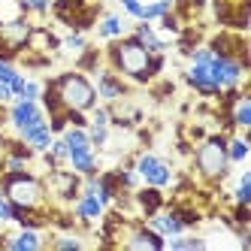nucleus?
Here are the masks:
<instances>
[{
    "mask_svg": "<svg viewBox=\"0 0 251 251\" xmlns=\"http://www.w3.org/2000/svg\"><path fill=\"white\" fill-rule=\"evenodd\" d=\"M151 55L146 46H142L133 33L130 37H118V40H109V49H106V61H109V70L121 79H130L133 85H149L154 79L151 73Z\"/></svg>",
    "mask_w": 251,
    "mask_h": 251,
    "instance_id": "obj_1",
    "label": "nucleus"
},
{
    "mask_svg": "<svg viewBox=\"0 0 251 251\" xmlns=\"http://www.w3.org/2000/svg\"><path fill=\"white\" fill-rule=\"evenodd\" d=\"M227 136L230 133H206L197 146L191 149V157H194V170L197 176L203 178L206 185H221L224 178L230 176V154H227Z\"/></svg>",
    "mask_w": 251,
    "mask_h": 251,
    "instance_id": "obj_2",
    "label": "nucleus"
},
{
    "mask_svg": "<svg viewBox=\"0 0 251 251\" xmlns=\"http://www.w3.org/2000/svg\"><path fill=\"white\" fill-rule=\"evenodd\" d=\"M51 88H55L64 112H91L97 106V88L82 70H67V73L55 76Z\"/></svg>",
    "mask_w": 251,
    "mask_h": 251,
    "instance_id": "obj_3",
    "label": "nucleus"
},
{
    "mask_svg": "<svg viewBox=\"0 0 251 251\" xmlns=\"http://www.w3.org/2000/svg\"><path fill=\"white\" fill-rule=\"evenodd\" d=\"M0 191L9 197V203L15 209L46 212L49 191L43 185V178L33 176V173H27V170H22V173H3V176H0Z\"/></svg>",
    "mask_w": 251,
    "mask_h": 251,
    "instance_id": "obj_4",
    "label": "nucleus"
},
{
    "mask_svg": "<svg viewBox=\"0 0 251 251\" xmlns=\"http://www.w3.org/2000/svg\"><path fill=\"white\" fill-rule=\"evenodd\" d=\"M133 170L139 173V178H142L146 185L160 188V191H164V188L173 182V167L167 164L164 157H157V154H151V151L139 154V157H136V164H133Z\"/></svg>",
    "mask_w": 251,
    "mask_h": 251,
    "instance_id": "obj_5",
    "label": "nucleus"
},
{
    "mask_svg": "<svg viewBox=\"0 0 251 251\" xmlns=\"http://www.w3.org/2000/svg\"><path fill=\"white\" fill-rule=\"evenodd\" d=\"M43 185L49 191V197H55V200H76L79 191H82V176L73 173V170H49V176L43 178Z\"/></svg>",
    "mask_w": 251,
    "mask_h": 251,
    "instance_id": "obj_6",
    "label": "nucleus"
},
{
    "mask_svg": "<svg viewBox=\"0 0 251 251\" xmlns=\"http://www.w3.org/2000/svg\"><path fill=\"white\" fill-rule=\"evenodd\" d=\"M209 70H212V82L218 85V91H224V88H239L242 85V76L248 73V70L236 58H221V55L212 58Z\"/></svg>",
    "mask_w": 251,
    "mask_h": 251,
    "instance_id": "obj_7",
    "label": "nucleus"
},
{
    "mask_svg": "<svg viewBox=\"0 0 251 251\" xmlns=\"http://www.w3.org/2000/svg\"><path fill=\"white\" fill-rule=\"evenodd\" d=\"M130 233L124 239H118V245H124V248H130V251H160L167 245V239L160 236V233H154L151 227H139V224H133V227H127Z\"/></svg>",
    "mask_w": 251,
    "mask_h": 251,
    "instance_id": "obj_8",
    "label": "nucleus"
},
{
    "mask_svg": "<svg viewBox=\"0 0 251 251\" xmlns=\"http://www.w3.org/2000/svg\"><path fill=\"white\" fill-rule=\"evenodd\" d=\"M94 88H97V100H106V103H112V100H118L124 94H130V85L124 82L115 70H97Z\"/></svg>",
    "mask_w": 251,
    "mask_h": 251,
    "instance_id": "obj_9",
    "label": "nucleus"
},
{
    "mask_svg": "<svg viewBox=\"0 0 251 251\" xmlns=\"http://www.w3.org/2000/svg\"><path fill=\"white\" fill-rule=\"evenodd\" d=\"M40 118H46L40 100H25V97H15L12 100V106H9V124H12L15 130H22V127H27V124L40 121Z\"/></svg>",
    "mask_w": 251,
    "mask_h": 251,
    "instance_id": "obj_10",
    "label": "nucleus"
},
{
    "mask_svg": "<svg viewBox=\"0 0 251 251\" xmlns=\"http://www.w3.org/2000/svg\"><path fill=\"white\" fill-rule=\"evenodd\" d=\"M146 227H151L154 233H160L164 239H170V236H178V233H185L188 227H185V221L178 218V212L173 209V212H154V215H149V224Z\"/></svg>",
    "mask_w": 251,
    "mask_h": 251,
    "instance_id": "obj_11",
    "label": "nucleus"
},
{
    "mask_svg": "<svg viewBox=\"0 0 251 251\" xmlns=\"http://www.w3.org/2000/svg\"><path fill=\"white\" fill-rule=\"evenodd\" d=\"M19 136L27 142L33 151H46L55 133H51V127H49V118H40V121L27 124V127H22V130H19Z\"/></svg>",
    "mask_w": 251,
    "mask_h": 251,
    "instance_id": "obj_12",
    "label": "nucleus"
},
{
    "mask_svg": "<svg viewBox=\"0 0 251 251\" xmlns=\"http://www.w3.org/2000/svg\"><path fill=\"white\" fill-rule=\"evenodd\" d=\"M67 164H70V170L79 173V176H91V173H97V170H100V167H97V149H94V146L70 149Z\"/></svg>",
    "mask_w": 251,
    "mask_h": 251,
    "instance_id": "obj_13",
    "label": "nucleus"
},
{
    "mask_svg": "<svg viewBox=\"0 0 251 251\" xmlns=\"http://www.w3.org/2000/svg\"><path fill=\"white\" fill-rule=\"evenodd\" d=\"M133 203H136V209L146 215H154L157 209H164L167 206V200H164V194H160V188H151V185H146V188H136L133 191Z\"/></svg>",
    "mask_w": 251,
    "mask_h": 251,
    "instance_id": "obj_14",
    "label": "nucleus"
},
{
    "mask_svg": "<svg viewBox=\"0 0 251 251\" xmlns=\"http://www.w3.org/2000/svg\"><path fill=\"white\" fill-rule=\"evenodd\" d=\"M76 218L79 221H97L100 215L106 212V206L97 200V194H88V191H79V197H76Z\"/></svg>",
    "mask_w": 251,
    "mask_h": 251,
    "instance_id": "obj_15",
    "label": "nucleus"
},
{
    "mask_svg": "<svg viewBox=\"0 0 251 251\" xmlns=\"http://www.w3.org/2000/svg\"><path fill=\"white\" fill-rule=\"evenodd\" d=\"M133 37H136L142 46H146L149 51H167V40H160V37H157V30L151 27V22H136Z\"/></svg>",
    "mask_w": 251,
    "mask_h": 251,
    "instance_id": "obj_16",
    "label": "nucleus"
},
{
    "mask_svg": "<svg viewBox=\"0 0 251 251\" xmlns=\"http://www.w3.org/2000/svg\"><path fill=\"white\" fill-rule=\"evenodd\" d=\"M97 33H100V40H118L124 37V22H121V15L118 12H106L97 19Z\"/></svg>",
    "mask_w": 251,
    "mask_h": 251,
    "instance_id": "obj_17",
    "label": "nucleus"
},
{
    "mask_svg": "<svg viewBox=\"0 0 251 251\" xmlns=\"http://www.w3.org/2000/svg\"><path fill=\"white\" fill-rule=\"evenodd\" d=\"M27 6L25 0H0V27L3 25H15V22H25L27 19Z\"/></svg>",
    "mask_w": 251,
    "mask_h": 251,
    "instance_id": "obj_18",
    "label": "nucleus"
},
{
    "mask_svg": "<svg viewBox=\"0 0 251 251\" xmlns=\"http://www.w3.org/2000/svg\"><path fill=\"white\" fill-rule=\"evenodd\" d=\"M6 245H9L12 251H37V248L43 245V236H40V230H33V227H22L19 236L6 239Z\"/></svg>",
    "mask_w": 251,
    "mask_h": 251,
    "instance_id": "obj_19",
    "label": "nucleus"
},
{
    "mask_svg": "<svg viewBox=\"0 0 251 251\" xmlns=\"http://www.w3.org/2000/svg\"><path fill=\"white\" fill-rule=\"evenodd\" d=\"M227 154H230V164H242L248 157V133L245 136H227Z\"/></svg>",
    "mask_w": 251,
    "mask_h": 251,
    "instance_id": "obj_20",
    "label": "nucleus"
},
{
    "mask_svg": "<svg viewBox=\"0 0 251 251\" xmlns=\"http://www.w3.org/2000/svg\"><path fill=\"white\" fill-rule=\"evenodd\" d=\"M76 70H82V73H97V70H100V51L91 49V46H88L85 51H79Z\"/></svg>",
    "mask_w": 251,
    "mask_h": 251,
    "instance_id": "obj_21",
    "label": "nucleus"
},
{
    "mask_svg": "<svg viewBox=\"0 0 251 251\" xmlns=\"http://www.w3.org/2000/svg\"><path fill=\"white\" fill-rule=\"evenodd\" d=\"M61 49H67V51H76V55H79V51H85V49H88V37H85L82 30H70L67 37L61 40Z\"/></svg>",
    "mask_w": 251,
    "mask_h": 251,
    "instance_id": "obj_22",
    "label": "nucleus"
},
{
    "mask_svg": "<svg viewBox=\"0 0 251 251\" xmlns=\"http://www.w3.org/2000/svg\"><path fill=\"white\" fill-rule=\"evenodd\" d=\"M236 203H251V173H242L236 182Z\"/></svg>",
    "mask_w": 251,
    "mask_h": 251,
    "instance_id": "obj_23",
    "label": "nucleus"
},
{
    "mask_svg": "<svg viewBox=\"0 0 251 251\" xmlns=\"http://www.w3.org/2000/svg\"><path fill=\"white\" fill-rule=\"evenodd\" d=\"M6 221H15V206L9 203V197L0 191V224H6Z\"/></svg>",
    "mask_w": 251,
    "mask_h": 251,
    "instance_id": "obj_24",
    "label": "nucleus"
},
{
    "mask_svg": "<svg viewBox=\"0 0 251 251\" xmlns=\"http://www.w3.org/2000/svg\"><path fill=\"white\" fill-rule=\"evenodd\" d=\"M40 94H43V85H40L37 79H25L22 97H25V100H40Z\"/></svg>",
    "mask_w": 251,
    "mask_h": 251,
    "instance_id": "obj_25",
    "label": "nucleus"
},
{
    "mask_svg": "<svg viewBox=\"0 0 251 251\" xmlns=\"http://www.w3.org/2000/svg\"><path fill=\"white\" fill-rule=\"evenodd\" d=\"M51 245L64 248V251H79L82 248V239H76V236H55V239H51Z\"/></svg>",
    "mask_w": 251,
    "mask_h": 251,
    "instance_id": "obj_26",
    "label": "nucleus"
},
{
    "mask_svg": "<svg viewBox=\"0 0 251 251\" xmlns=\"http://www.w3.org/2000/svg\"><path fill=\"white\" fill-rule=\"evenodd\" d=\"M25 6H27V12H33V15H49L51 0H25Z\"/></svg>",
    "mask_w": 251,
    "mask_h": 251,
    "instance_id": "obj_27",
    "label": "nucleus"
},
{
    "mask_svg": "<svg viewBox=\"0 0 251 251\" xmlns=\"http://www.w3.org/2000/svg\"><path fill=\"white\" fill-rule=\"evenodd\" d=\"M3 142H6V139L0 136V160H3V154H6V149H3Z\"/></svg>",
    "mask_w": 251,
    "mask_h": 251,
    "instance_id": "obj_28",
    "label": "nucleus"
},
{
    "mask_svg": "<svg viewBox=\"0 0 251 251\" xmlns=\"http://www.w3.org/2000/svg\"><path fill=\"white\" fill-rule=\"evenodd\" d=\"M160 3H167V6H173V0H160Z\"/></svg>",
    "mask_w": 251,
    "mask_h": 251,
    "instance_id": "obj_29",
    "label": "nucleus"
}]
</instances>
